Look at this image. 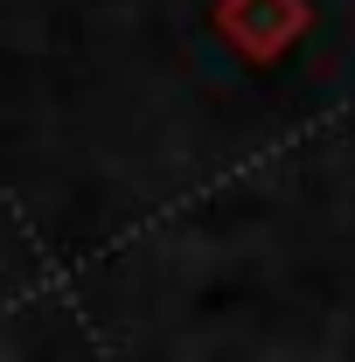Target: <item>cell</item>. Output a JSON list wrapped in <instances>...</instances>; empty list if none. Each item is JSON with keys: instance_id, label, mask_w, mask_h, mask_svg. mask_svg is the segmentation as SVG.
<instances>
[{"instance_id": "6da1fadb", "label": "cell", "mask_w": 355, "mask_h": 362, "mask_svg": "<svg viewBox=\"0 0 355 362\" xmlns=\"http://www.w3.org/2000/svg\"><path fill=\"white\" fill-rule=\"evenodd\" d=\"M223 35L237 42V56H251V63H272V56H286L293 35L307 28V0H223Z\"/></svg>"}]
</instances>
